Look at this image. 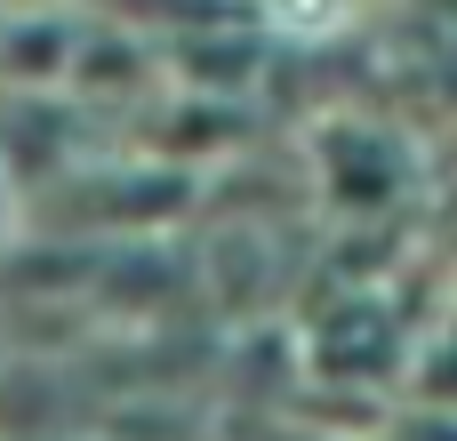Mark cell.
Wrapping results in <instances>:
<instances>
[{
	"label": "cell",
	"mask_w": 457,
	"mask_h": 441,
	"mask_svg": "<svg viewBox=\"0 0 457 441\" xmlns=\"http://www.w3.org/2000/svg\"><path fill=\"white\" fill-rule=\"evenodd\" d=\"M394 441H457V410L426 402V410H410V418H402V434H394Z\"/></svg>",
	"instance_id": "1"
},
{
	"label": "cell",
	"mask_w": 457,
	"mask_h": 441,
	"mask_svg": "<svg viewBox=\"0 0 457 441\" xmlns=\"http://www.w3.org/2000/svg\"><path fill=\"white\" fill-rule=\"evenodd\" d=\"M56 0H0V16H48Z\"/></svg>",
	"instance_id": "2"
}]
</instances>
